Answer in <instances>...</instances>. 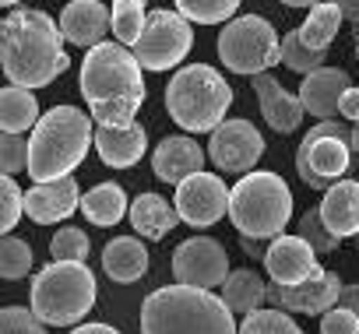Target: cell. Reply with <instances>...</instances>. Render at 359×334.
<instances>
[{"mask_svg": "<svg viewBox=\"0 0 359 334\" xmlns=\"http://www.w3.org/2000/svg\"><path fill=\"white\" fill-rule=\"evenodd\" d=\"M134 50L123 43H99L81 60V95L95 127H127L144 106V74Z\"/></svg>", "mask_w": 359, "mask_h": 334, "instance_id": "cell-1", "label": "cell"}, {"mask_svg": "<svg viewBox=\"0 0 359 334\" xmlns=\"http://www.w3.org/2000/svg\"><path fill=\"white\" fill-rule=\"evenodd\" d=\"M0 64H4V78L11 85H22V88H32V92L50 88L71 67L60 25L46 11L15 8L4 18Z\"/></svg>", "mask_w": 359, "mask_h": 334, "instance_id": "cell-2", "label": "cell"}, {"mask_svg": "<svg viewBox=\"0 0 359 334\" xmlns=\"http://www.w3.org/2000/svg\"><path fill=\"white\" fill-rule=\"evenodd\" d=\"M141 334H240V327L222 295L176 281L141 302Z\"/></svg>", "mask_w": 359, "mask_h": 334, "instance_id": "cell-3", "label": "cell"}, {"mask_svg": "<svg viewBox=\"0 0 359 334\" xmlns=\"http://www.w3.org/2000/svg\"><path fill=\"white\" fill-rule=\"evenodd\" d=\"M88 144H95L92 113H81L74 106H53L43 113L29 137V176L32 183H50L74 176V169L85 162Z\"/></svg>", "mask_w": 359, "mask_h": 334, "instance_id": "cell-4", "label": "cell"}, {"mask_svg": "<svg viewBox=\"0 0 359 334\" xmlns=\"http://www.w3.org/2000/svg\"><path fill=\"white\" fill-rule=\"evenodd\" d=\"M162 99H165V113L187 134H205V130L212 134L229 116L233 88L215 67L191 64V67H180L169 78Z\"/></svg>", "mask_w": 359, "mask_h": 334, "instance_id": "cell-5", "label": "cell"}, {"mask_svg": "<svg viewBox=\"0 0 359 334\" xmlns=\"http://www.w3.org/2000/svg\"><path fill=\"white\" fill-rule=\"evenodd\" d=\"M292 218V190L278 173L254 169L233 187L229 197V222L240 236L250 239H278Z\"/></svg>", "mask_w": 359, "mask_h": 334, "instance_id": "cell-6", "label": "cell"}, {"mask_svg": "<svg viewBox=\"0 0 359 334\" xmlns=\"http://www.w3.org/2000/svg\"><path fill=\"white\" fill-rule=\"evenodd\" d=\"M99 285L88 264L53 260L32 278V313L46 327H74L95 306Z\"/></svg>", "mask_w": 359, "mask_h": 334, "instance_id": "cell-7", "label": "cell"}, {"mask_svg": "<svg viewBox=\"0 0 359 334\" xmlns=\"http://www.w3.org/2000/svg\"><path fill=\"white\" fill-rule=\"evenodd\" d=\"M352 123L345 120H320L313 130L303 134L296 148V173L313 190H331L338 180H345L352 165Z\"/></svg>", "mask_w": 359, "mask_h": 334, "instance_id": "cell-8", "label": "cell"}, {"mask_svg": "<svg viewBox=\"0 0 359 334\" xmlns=\"http://www.w3.org/2000/svg\"><path fill=\"white\" fill-rule=\"evenodd\" d=\"M219 60L233 74L257 78L275 64H282V39L268 18L240 15L219 32Z\"/></svg>", "mask_w": 359, "mask_h": 334, "instance_id": "cell-9", "label": "cell"}, {"mask_svg": "<svg viewBox=\"0 0 359 334\" xmlns=\"http://www.w3.org/2000/svg\"><path fill=\"white\" fill-rule=\"evenodd\" d=\"M194 46V29L180 11H151L144 22V32L134 46V57L144 71H172L184 64V57Z\"/></svg>", "mask_w": 359, "mask_h": 334, "instance_id": "cell-10", "label": "cell"}, {"mask_svg": "<svg viewBox=\"0 0 359 334\" xmlns=\"http://www.w3.org/2000/svg\"><path fill=\"white\" fill-rule=\"evenodd\" d=\"M229 253L212 236H191L172 253V278L194 288H222L229 278Z\"/></svg>", "mask_w": 359, "mask_h": 334, "instance_id": "cell-11", "label": "cell"}, {"mask_svg": "<svg viewBox=\"0 0 359 334\" xmlns=\"http://www.w3.org/2000/svg\"><path fill=\"white\" fill-rule=\"evenodd\" d=\"M229 197L233 190L222 183L219 173H194L187 176L184 183H176V211H180V222H187L194 229H208L215 225L222 215H229Z\"/></svg>", "mask_w": 359, "mask_h": 334, "instance_id": "cell-12", "label": "cell"}, {"mask_svg": "<svg viewBox=\"0 0 359 334\" xmlns=\"http://www.w3.org/2000/svg\"><path fill=\"white\" fill-rule=\"evenodd\" d=\"M264 155V137L250 120H226L208 137V158L222 173H254Z\"/></svg>", "mask_w": 359, "mask_h": 334, "instance_id": "cell-13", "label": "cell"}, {"mask_svg": "<svg viewBox=\"0 0 359 334\" xmlns=\"http://www.w3.org/2000/svg\"><path fill=\"white\" fill-rule=\"evenodd\" d=\"M341 278L334 271H317L313 278L299 281V285H268V302L289 313H310V316H324L327 309L338 306L341 299Z\"/></svg>", "mask_w": 359, "mask_h": 334, "instance_id": "cell-14", "label": "cell"}, {"mask_svg": "<svg viewBox=\"0 0 359 334\" xmlns=\"http://www.w3.org/2000/svg\"><path fill=\"white\" fill-rule=\"evenodd\" d=\"M264 271L275 285H299L306 278H313L320 271L317 264V253L313 246L303 239V236H278L271 239L268 253H264Z\"/></svg>", "mask_w": 359, "mask_h": 334, "instance_id": "cell-15", "label": "cell"}, {"mask_svg": "<svg viewBox=\"0 0 359 334\" xmlns=\"http://www.w3.org/2000/svg\"><path fill=\"white\" fill-rule=\"evenodd\" d=\"M81 211V190L74 176L50 180V183H32L25 190V215L39 225H53Z\"/></svg>", "mask_w": 359, "mask_h": 334, "instance_id": "cell-16", "label": "cell"}, {"mask_svg": "<svg viewBox=\"0 0 359 334\" xmlns=\"http://www.w3.org/2000/svg\"><path fill=\"white\" fill-rule=\"evenodd\" d=\"M208 151H201V144L187 134H172L165 141H158V148L151 151V173L162 183H184L187 176L205 169Z\"/></svg>", "mask_w": 359, "mask_h": 334, "instance_id": "cell-17", "label": "cell"}, {"mask_svg": "<svg viewBox=\"0 0 359 334\" xmlns=\"http://www.w3.org/2000/svg\"><path fill=\"white\" fill-rule=\"evenodd\" d=\"M60 32L71 46L92 50L106 43V32H113V11L102 0H71L60 15Z\"/></svg>", "mask_w": 359, "mask_h": 334, "instance_id": "cell-18", "label": "cell"}, {"mask_svg": "<svg viewBox=\"0 0 359 334\" xmlns=\"http://www.w3.org/2000/svg\"><path fill=\"white\" fill-rule=\"evenodd\" d=\"M250 85H254L257 106H261V113H264V120H268L271 130H278V134H292V130L303 123L306 109H303L299 95H292V92H289L271 71L257 74Z\"/></svg>", "mask_w": 359, "mask_h": 334, "instance_id": "cell-19", "label": "cell"}, {"mask_svg": "<svg viewBox=\"0 0 359 334\" xmlns=\"http://www.w3.org/2000/svg\"><path fill=\"white\" fill-rule=\"evenodd\" d=\"M348 88H352V81H348V74L341 67H320V71L303 78L299 102L317 120H338V106H341V95Z\"/></svg>", "mask_w": 359, "mask_h": 334, "instance_id": "cell-20", "label": "cell"}, {"mask_svg": "<svg viewBox=\"0 0 359 334\" xmlns=\"http://www.w3.org/2000/svg\"><path fill=\"white\" fill-rule=\"evenodd\" d=\"M144 148H148V134L137 120L127 127H95V151L109 169H130V165H137Z\"/></svg>", "mask_w": 359, "mask_h": 334, "instance_id": "cell-21", "label": "cell"}, {"mask_svg": "<svg viewBox=\"0 0 359 334\" xmlns=\"http://www.w3.org/2000/svg\"><path fill=\"white\" fill-rule=\"evenodd\" d=\"M320 218L338 239L359 236V183L338 180L320 201Z\"/></svg>", "mask_w": 359, "mask_h": 334, "instance_id": "cell-22", "label": "cell"}, {"mask_svg": "<svg viewBox=\"0 0 359 334\" xmlns=\"http://www.w3.org/2000/svg\"><path fill=\"white\" fill-rule=\"evenodd\" d=\"M127 218H130V225H134L137 236H144L148 243H158V239H165L176 229L180 211H176V204H169L158 194H141V197H134Z\"/></svg>", "mask_w": 359, "mask_h": 334, "instance_id": "cell-23", "label": "cell"}, {"mask_svg": "<svg viewBox=\"0 0 359 334\" xmlns=\"http://www.w3.org/2000/svg\"><path fill=\"white\" fill-rule=\"evenodd\" d=\"M102 271L116 281V285H130L148 271V250L141 239L134 236H116L106 243L102 250Z\"/></svg>", "mask_w": 359, "mask_h": 334, "instance_id": "cell-24", "label": "cell"}, {"mask_svg": "<svg viewBox=\"0 0 359 334\" xmlns=\"http://www.w3.org/2000/svg\"><path fill=\"white\" fill-rule=\"evenodd\" d=\"M39 120H43V113H39L36 92L22 88V85H8L4 95H0V127H4V134L36 130Z\"/></svg>", "mask_w": 359, "mask_h": 334, "instance_id": "cell-25", "label": "cell"}, {"mask_svg": "<svg viewBox=\"0 0 359 334\" xmlns=\"http://www.w3.org/2000/svg\"><path fill=\"white\" fill-rule=\"evenodd\" d=\"M81 215L92 222V225H116L123 215H130V204H127V194L120 183H99L92 187L88 194H81Z\"/></svg>", "mask_w": 359, "mask_h": 334, "instance_id": "cell-26", "label": "cell"}, {"mask_svg": "<svg viewBox=\"0 0 359 334\" xmlns=\"http://www.w3.org/2000/svg\"><path fill=\"white\" fill-rule=\"evenodd\" d=\"M222 299L229 302V309L233 313H254V309H261V302L268 299V285H264V278L257 274V271H250V267H236L229 278H226V285H222Z\"/></svg>", "mask_w": 359, "mask_h": 334, "instance_id": "cell-27", "label": "cell"}, {"mask_svg": "<svg viewBox=\"0 0 359 334\" xmlns=\"http://www.w3.org/2000/svg\"><path fill=\"white\" fill-rule=\"evenodd\" d=\"M341 18H345V15L338 11V4H331V0H320V4H313L310 15H306V22L299 25L303 43H306L310 50H327V46L334 43L338 29H341Z\"/></svg>", "mask_w": 359, "mask_h": 334, "instance_id": "cell-28", "label": "cell"}, {"mask_svg": "<svg viewBox=\"0 0 359 334\" xmlns=\"http://www.w3.org/2000/svg\"><path fill=\"white\" fill-rule=\"evenodd\" d=\"M144 8L148 0H113V36L123 46H137L141 32H144Z\"/></svg>", "mask_w": 359, "mask_h": 334, "instance_id": "cell-29", "label": "cell"}, {"mask_svg": "<svg viewBox=\"0 0 359 334\" xmlns=\"http://www.w3.org/2000/svg\"><path fill=\"white\" fill-rule=\"evenodd\" d=\"M176 11L198 25H229L240 11V0H172Z\"/></svg>", "mask_w": 359, "mask_h": 334, "instance_id": "cell-30", "label": "cell"}, {"mask_svg": "<svg viewBox=\"0 0 359 334\" xmlns=\"http://www.w3.org/2000/svg\"><path fill=\"white\" fill-rule=\"evenodd\" d=\"M240 334H303V327L289 316V309H254L243 316L240 323Z\"/></svg>", "mask_w": 359, "mask_h": 334, "instance_id": "cell-31", "label": "cell"}, {"mask_svg": "<svg viewBox=\"0 0 359 334\" xmlns=\"http://www.w3.org/2000/svg\"><path fill=\"white\" fill-rule=\"evenodd\" d=\"M324 57H327V50H310L299 32H289V36L282 39V64H285L289 71H299L303 78L313 74V71H320V67H324Z\"/></svg>", "mask_w": 359, "mask_h": 334, "instance_id": "cell-32", "label": "cell"}, {"mask_svg": "<svg viewBox=\"0 0 359 334\" xmlns=\"http://www.w3.org/2000/svg\"><path fill=\"white\" fill-rule=\"evenodd\" d=\"M29 271H32V246L18 236H4V243H0V274L8 281H18Z\"/></svg>", "mask_w": 359, "mask_h": 334, "instance_id": "cell-33", "label": "cell"}, {"mask_svg": "<svg viewBox=\"0 0 359 334\" xmlns=\"http://www.w3.org/2000/svg\"><path fill=\"white\" fill-rule=\"evenodd\" d=\"M296 236H303L310 246H313V253H331L341 239L324 225V218H320V208H310L303 218H299V225H296Z\"/></svg>", "mask_w": 359, "mask_h": 334, "instance_id": "cell-34", "label": "cell"}, {"mask_svg": "<svg viewBox=\"0 0 359 334\" xmlns=\"http://www.w3.org/2000/svg\"><path fill=\"white\" fill-rule=\"evenodd\" d=\"M88 236L78 229V225H67L60 229L53 239H50V253L53 260H78V264H88Z\"/></svg>", "mask_w": 359, "mask_h": 334, "instance_id": "cell-35", "label": "cell"}, {"mask_svg": "<svg viewBox=\"0 0 359 334\" xmlns=\"http://www.w3.org/2000/svg\"><path fill=\"white\" fill-rule=\"evenodd\" d=\"M25 215V190L15 183V176H0V229L11 232Z\"/></svg>", "mask_w": 359, "mask_h": 334, "instance_id": "cell-36", "label": "cell"}, {"mask_svg": "<svg viewBox=\"0 0 359 334\" xmlns=\"http://www.w3.org/2000/svg\"><path fill=\"white\" fill-rule=\"evenodd\" d=\"M0 165H4V176L29 173V137L4 134V141H0Z\"/></svg>", "mask_w": 359, "mask_h": 334, "instance_id": "cell-37", "label": "cell"}, {"mask_svg": "<svg viewBox=\"0 0 359 334\" xmlns=\"http://www.w3.org/2000/svg\"><path fill=\"white\" fill-rule=\"evenodd\" d=\"M0 334H46V323L25 306H4V313H0Z\"/></svg>", "mask_w": 359, "mask_h": 334, "instance_id": "cell-38", "label": "cell"}, {"mask_svg": "<svg viewBox=\"0 0 359 334\" xmlns=\"http://www.w3.org/2000/svg\"><path fill=\"white\" fill-rule=\"evenodd\" d=\"M320 334H359V313L334 306L320 316Z\"/></svg>", "mask_w": 359, "mask_h": 334, "instance_id": "cell-39", "label": "cell"}, {"mask_svg": "<svg viewBox=\"0 0 359 334\" xmlns=\"http://www.w3.org/2000/svg\"><path fill=\"white\" fill-rule=\"evenodd\" d=\"M338 116H341V120H348V123H359V88H355V85H352V88L341 95Z\"/></svg>", "mask_w": 359, "mask_h": 334, "instance_id": "cell-40", "label": "cell"}, {"mask_svg": "<svg viewBox=\"0 0 359 334\" xmlns=\"http://www.w3.org/2000/svg\"><path fill=\"white\" fill-rule=\"evenodd\" d=\"M338 306H345V309L359 313V285H345V288H341V299H338Z\"/></svg>", "mask_w": 359, "mask_h": 334, "instance_id": "cell-41", "label": "cell"}, {"mask_svg": "<svg viewBox=\"0 0 359 334\" xmlns=\"http://www.w3.org/2000/svg\"><path fill=\"white\" fill-rule=\"evenodd\" d=\"M331 4H338V11L345 15V22H355L359 25V0H331Z\"/></svg>", "mask_w": 359, "mask_h": 334, "instance_id": "cell-42", "label": "cell"}, {"mask_svg": "<svg viewBox=\"0 0 359 334\" xmlns=\"http://www.w3.org/2000/svg\"><path fill=\"white\" fill-rule=\"evenodd\" d=\"M71 334H120V330L109 327V323H81V327H74Z\"/></svg>", "mask_w": 359, "mask_h": 334, "instance_id": "cell-43", "label": "cell"}, {"mask_svg": "<svg viewBox=\"0 0 359 334\" xmlns=\"http://www.w3.org/2000/svg\"><path fill=\"white\" fill-rule=\"evenodd\" d=\"M285 8H313V4H320V0H282Z\"/></svg>", "mask_w": 359, "mask_h": 334, "instance_id": "cell-44", "label": "cell"}, {"mask_svg": "<svg viewBox=\"0 0 359 334\" xmlns=\"http://www.w3.org/2000/svg\"><path fill=\"white\" fill-rule=\"evenodd\" d=\"M348 144H352V151H359V123H352V137H348Z\"/></svg>", "mask_w": 359, "mask_h": 334, "instance_id": "cell-45", "label": "cell"}, {"mask_svg": "<svg viewBox=\"0 0 359 334\" xmlns=\"http://www.w3.org/2000/svg\"><path fill=\"white\" fill-rule=\"evenodd\" d=\"M0 4H4V8H18V4H22V0H0Z\"/></svg>", "mask_w": 359, "mask_h": 334, "instance_id": "cell-46", "label": "cell"}, {"mask_svg": "<svg viewBox=\"0 0 359 334\" xmlns=\"http://www.w3.org/2000/svg\"><path fill=\"white\" fill-rule=\"evenodd\" d=\"M355 57H359V39H355Z\"/></svg>", "mask_w": 359, "mask_h": 334, "instance_id": "cell-47", "label": "cell"}, {"mask_svg": "<svg viewBox=\"0 0 359 334\" xmlns=\"http://www.w3.org/2000/svg\"><path fill=\"white\" fill-rule=\"evenodd\" d=\"M355 169H359V165H355Z\"/></svg>", "mask_w": 359, "mask_h": 334, "instance_id": "cell-48", "label": "cell"}]
</instances>
